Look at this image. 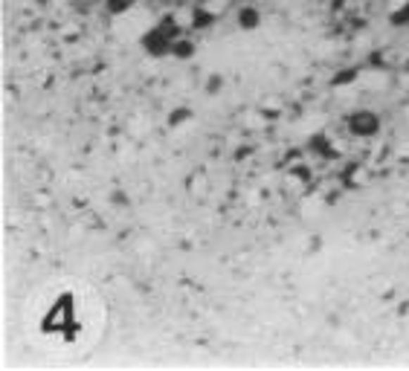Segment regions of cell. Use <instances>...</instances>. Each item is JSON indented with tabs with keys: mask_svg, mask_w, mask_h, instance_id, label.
<instances>
[{
	"mask_svg": "<svg viewBox=\"0 0 409 371\" xmlns=\"http://www.w3.org/2000/svg\"><path fill=\"white\" fill-rule=\"evenodd\" d=\"M23 328L38 351L58 360H82L102 342L108 308L82 279H46L23 302Z\"/></svg>",
	"mask_w": 409,
	"mask_h": 371,
	"instance_id": "obj_1",
	"label": "cell"
}]
</instances>
